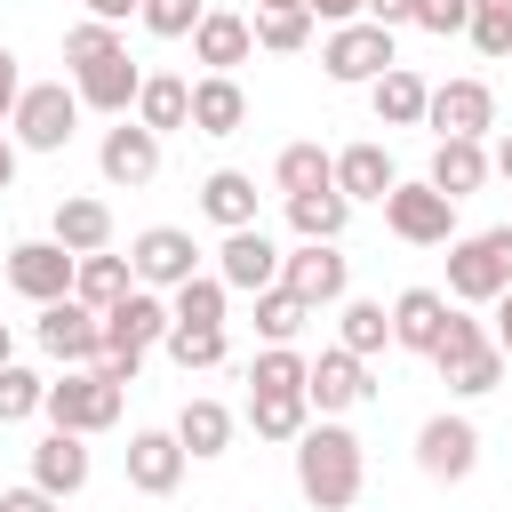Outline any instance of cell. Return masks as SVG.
<instances>
[{
    "label": "cell",
    "mask_w": 512,
    "mask_h": 512,
    "mask_svg": "<svg viewBox=\"0 0 512 512\" xmlns=\"http://www.w3.org/2000/svg\"><path fill=\"white\" fill-rule=\"evenodd\" d=\"M488 176H504V184H512V128L496 136V152H488Z\"/></svg>",
    "instance_id": "cell-52"
},
{
    "label": "cell",
    "mask_w": 512,
    "mask_h": 512,
    "mask_svg": "<svg viewBox=\"0 0 512 512\" xmlns=\"http://www.w3.org/2000/svg\"><path fill=\"white\" fill-rule=\"evenodd\" d=\"M448 312H456V304H448L440 288H400V296H392V344H400V352H424V360H432V344H440Z\"/></svg>",
    "instance_id": "cell-20"
},
{
    "label": "cell",
    "mask_w": 512,
    "mask_h": 512,
    "mask_svg": "<svg viewBox=\"0 0 512 512\" xmlns=\"http://www.w3.org/2000/svg\"><path fill=\"white\" fill-rule=\"evenodd\" d=\"M192 128L200 136H240L248 128V88L232 72H200L192 80Z\"/></svg>",
    "instance_id": "cell-21"
},
{
    "label": "cell",
    "mask_w": 512,
    "mask_h": 512,
    "mask_svg": "<svg viewBox=\"0 0 512 512\" xmlns=\"http://www.w3.org/2000/svg\"><path fill=\"white\" fill-rule=\"evenodd\" d=\"M248 424H256V440H296L312 424V400L304 392H248Z\"/></svg>",
    "instance_id": "cell-36"
},
{
    "label": "cell",
    "mask_w": 512,
    "mask_h": 512,
    "mask_svg": "<svg viewBox=\"0 0 512 512\" xmlns=\"http://www.w3.org/2000/svg\"><path fill=\"white\" fill-rule=\"evenodd\" d=\"M32 488H48L56 504L88 488V448H80V432H48V440L32 448Z\"/></svg>",
    "instance_id": "cell-24"
},
{
    "label": "cell",
    "mask_w": 512,
    "mask_h": 512,
    "mask_svg": "<svg viewBox=\"0 0 512 512\" xmlns=\"http://www.w3.org/2000/svg\"><path fill=\"white\" fill-rule=\"evenodd\" d=\"M304 352L296 344H264L256 360H248V392H304Z\"/></svg>",
    "instance_id": "cell-39"
},
{
    "label": "cell",
    "mask_w": 512,
    "mask_h": 512,
    "mask_svg": "<svg viewBox=\"0 0 512 512\" xmlns=\"http://www.w3.org/2000/svg\"><path fill=\"white\" fill-rule=\"evenodd\" d=\"M184 448H176V432H128V488L136 496H176V480H184Z\"/></svg>",
    "instance_id": "cell-19"
},
{
    "label": "cell",
    "mask_w": 512,
    "mask_h": 512,
    "mask_svg": "<svg viewBox=\"0 0 512 512\" xmlns=\"http://www.w3.org/2000/svg\"><path fill=\"white\" fill-rule=\"evenodd\" d=\"M128 272H136V288H152V296L168 288V296H176V288L200 272V248H192V232L152 224V232H136V240H128Z\"/></svg>",
    "instance_id": "cell-9"
},
{
    "label": "cell",
    "mask_w": 512,
    "mask_h": 512,
    "mask_svg": "<svg viewBox=\"0 0 512 512\" xmlns=\"http://www.w3.org/2000/svg\"><path fill=\"white\" fill-rule=\"evenodd\" d=\"M136 88H144V64H128V48H112V56H96V64L72 72L80 112H112V120H128V112H136Z\"/></svg>",
    "instance_id": "cell-15"
},
{
    "label": "cell",
    "mask_w": 512,
    "mask_h": 512,
    "mask_svg": "<svg viewBox=\"0 0 512 512\" xmlns=\"http://www.w3.org/2000/svg\"><path fill=\"white\" fill-rule=\"evenodd\" d=\"M48 240L72 248V256H96V248H112V208L88 200V192H72V200H56V216H48Z\"/></svg>",
    "instance_id": "cell-23"
},
{
    "label": "cell",
    "mask_w": 512,
    "mask_h": 512,
    "mask_svg": "<svg viewBox=\"0 0 512 512\" xmlns=\"http://www.w3.org/2000/svg\"><path fill=\"white\" fill-rule=\"evenodd\" d=\"M96 24H120V16H136V0H80Z\"/></svg>",
    "instance_id": "cell-51"
},
{
    "label": "cell",
    "mask_w": 512,
    "mask_h": 512,
    "mask_svg": "<svg viewBox=\"0 0 512 512\" xmlns=\"http://www.w3.org/2000/svg\"><path fill=\"white\" fill-rule=\"evenodd\" d=\"M136 128H152V136L192 128V80H176V72H144V88H136Z\"/></svg>",
    "instance_id": "cell-27"
},
{
    "label": "cell",
    "mask_w": 512,
    "mask_h": 512,
    "mask_svg": "<svg viewBox=\"0 0 512 512\" xmlns=\"http://www.w3.org/2000/svg\"><path fill=\"white\" fill-rule=\"evenodd\" d=\"M0 368H8V320H0Z\"/></svg>",
    "instance_id": "cell-54"
},
{
    "label": "cell",
    "mask_w": 512,
    "mask_h": 512,
    "mask_svg": "<svg viewBox=\"0 0 512 512\" xmlns=\"http://www.w3.org/2000/svg\"><path fill=\"white\" fill-rule=\"evenodd\" d=\"M16 184V136H0V192Z\"/></svg>",
    "instance_id": "cell-53"
},
{
    "label": "cell",
    "mask_w": 512,
    "mask_h": 512,
    "mask_svg": "<svg viewBox=\"0 0 512 512\" xmlns=\"http://www.w3.org/2000/svg\"><path fill=\"white\" fill-rule=\"evenodd\" d=\"M176 448L184 456H224L232 448V408L224 400H184L176 408Z\"/></svg>",
    "instance_id": "cell-32"
},
{
    "label": "cell",
    "mask_w": 512,
    "mask_h": 512,
    "mask_svg": "<svg viewBox=\"0 0 512 512\" xmlns=\"http://www.w3.org/2000/svg\"><path fill=\"white\" fill-rule=\"evenodd\" d=\"M120 400H128V384H112L104 368H64V384H48V400H40V416H48V432H112L120 424Z\"/></svg>",
    "instance_id": "cell-3"
},
{
    "label": "cell",
    "mask_w": 512,
    "mask_h": 512,
    "mask_svg": "<svg viewBox=\"0 0 512 512\" xmlns=\"http://www.w3.org/2000/svg\"><path fill=\"white\" fill-rule=\"evenodd\" d=\"M16 96H24V72H16V56H8V48H0V120H8V112H16Z\"/></svg>",
    "instance_id": "cell-49"
},
{
    "label": "cell",
    "mask_w": 512,
    "mask_h": 512,
    "mask_svg": "<svg viewBox=\"0 0 512 512\" xmlns=\"http://www.w3.org/2000/svg\"><path fill=\"white\" fill-rule=\"evenodd\" d=\"M392 64H400V48H392V32L368 24V16H360V24H336V32L320 40V72L344 80V88H368V80H384Z\"/></svg>",
    "instance_id": "cell-5"
},
{
    "label": "cell",
    "mask_w": 512,
    "mask_h": 512,
    "mask_svg": "<svg viewBox=\"0 0 512 512\" xmlns=\"http://www.w3.org/2000/svg\"><path fill=\"white\" fill-rule=\"evenodd\" d=\"M464 32H472L480 56H512V0H472Z\"/></svg>",
    "instance_id": "cell-42"
},
{
    "label": "cell",
    "mask_w": 512,
    "mask_h": 512,
    "mask_svg": "<svg viewBox=\"0 0 512 512\" xmlns=\"http://www.w3.org/2000/svg\"><path fill=\"white\" fill-rule=\"evenodd\" d=\"M336 344H344L352 360H376V352L392 344V312H384L376 296H344V312H336Z\"/></svg>",
    "instance_id": "cell-31"
},
{
    "label": "cell",
    "mask_w": 512,
    "mask_h": 512,
    "mask_svg": "<svg viewBox=\"0 0 512 512\" xmlns=\"http://www.w3.org/2000/svg\"><path fill=\"white\" fill-rule=\"evenodd\" d=\"M464 16H472V0H416V24H424V32H440V40H448V32H464Z\"/></svg>",
    "instance_id": "cell-45"
},
{
    "label": "cell",
    "mask_w": 512,
    "mask_h": 512,
    "mask_svg": "<svg viewBox=\"0 0 512 512\" xmlns=\"http://www.w3.org/2000/svg\"><path fill=\"white\" fill-rule=\"evenodd\" d=\"M248 48H256V32H248V16H232V8H208V16L192 24V56H200L208 72L248 64Z\"/></svg>",
    "instance_id": "cell-25"
},
{
    "label": "cell",
    "mask_w": 512,
    "mask_h": 512,
    "mask_svg": "<svg viewBox=\"0 0 512 512\" xmlns=\"http://www.w3.org/2000/svg\"><path fill=\"white\" fill-rule=\"evenodd\" d=\"M424 96H432V88H424L408 64H392L384 80H368V104H376L384 128H424Z\"/></svg>",
    "instance_id": "cell-29"
},
{
    "label": "cell",
    "mask_w": 512,
    "mask_h": 512,
    "mask_svg": "<svg viewBox=\"0 0 512 512\" xmlns=\"http://www.w3.org/2000/svg\"><path fill=\"white\" fill-rule=\"evenodd\" d=\"M40 400H48V376H32V368H0V424H24V416H40Z\"/></svg>",
    "instance_id": "cell-41"
},
{
    "label": "cell",
    "mask_w": 512,
    "mask_h": 512,
    "mask_svg": "<svg viewBox=\"0 0 512 512\" xmlns=\"http://www.w3.org/2000/svg\"><path fill=\"white\" fill-rule=\"evenodd\" d=\"M0 512H56V496L24 480V488H0Z\"/></svg>",
    "instance_id": "cell-46"
},
{
    "label": "cell",
    "mask_w": 512,
    "mask_h": 512,
    "mask_svg": "<svg viewBox=\"0 0 512 512\" xmlns=\"http://www.w3.org/2000/svg\"><path fill=\"white\" fill-rule=\"evenodd\" d=\"M224 304H232V288H224L216 272H192V280L168 296V328H224Z\"/></svg>",
    "instance_id": "cell-33"
},
{
    "label": "cell",
    "mask_w": 512,
    "mask_h": 512,
    "mask_svg": "<svg viewBox=\"0 0 512 512\" xmlns=\"http://www.w3.org/2000/svg\"><path fill=\"white\" fill-rule=\"evenodd\" d=\"M256 8H304V0H256Z\"/></svg>",
    "instance_id": "cell-55"
},
{
    "label": "cell",
    "mask_w": 512,
    "mask_h": 512,
    "mask_svg": "<svg viewBox=\"0 0 512 512\" xmlns=\"http://www.w3.org/2000/svg\"><path fill=\"white\" fill-rule=\"evenodd\" d=\"M392 184H400V168H392L384 144H344V152H336V192H344L352 208H360V200H384Z\"/></svg>",
    "instance_id": "cell-26"
},
{
    "label": "cell",
    "mask_w": 512,
    "mask_h": 512,
    "mask_svg": "<svg viewBox=\"0 0 512 512\" xmlns=\"http://www.w3.org/2000/svg\"><path fill=\"white\" fill-rule=\"evenodd\" d=\"M136 16H144L152 40H192V24H200L208 8H200V0H136Z\"/></svg>",
    "instance_id": "cell-43"
},
{
    "label": "cell",
    "mask_w": 512,
    "mask_h": 512,
    "mask_svg": "<svg viewBox=\"0 0 512 512\" xmlns=\"http://www.w3.org/2000/svg\"><path fill=\"white\" fill-rule=\"evenodd\" d=\"M432 368H440V384H448L456 400H480V392L504 384V352L488 344V328H480L472 312H448V328H440V344H432Z\"/></svg>",
    "instance_id": "cell-2"
},
{
    "label": "cell",
    "mask_w": 512,
    "mask_h": 512,
    "mask_svg": "<svg viewBox=\"0 0 512 512\" xmlns=\"http://www.w3.org/2000/svg\"><path fill=\"white\" fill-rule=\"evenodd\" d=\"M272 184L296 200V192H328L336 184V152H320V144H288L280 160H272Z\"/></svg>",
    "instance_id": "cell-35"
},
{
    "label": "cell",
    "mask_w": 512,
    "mask_h": 512,
    "mask_svg": "<svg viewBox=\"0 0 512 512\" xmlns=\"http://www.w3.org/2000/svg\"><path fill=\"white\" fill-rule=\"evenodd\" d=\"M96 168H104V184H112V192H144V184L160 176V136H152V128H136V120H120V128H104Z\"/></svg>",
    "instance_id": "cell-16"
},
{
    "label": "cell",
    "mask_w": 512,
    "mask_h": 512,
    "mask_svg": "<svg viewBox=\"0 0 512 512\" xmlns=\"http://www.w3.org/2000/svg\"><path fill=\"white\" fill-rule=\"evenodd\" d=\"M248 32H256V48L296 56V48L312 40V8H256V16H248Z\"/></svg>",
    "instance_id": "cell-38"
},
{
    "label": "cell",
    "mask_w": 512,
    "mask_h": 512,
    "mask_svg": "<svg viewBox=\"0 0 512 512\" xmlns=\"http://www.w3.org/2000/svg\"><path fill=\"white\" fill-rule=\"evenodd\" d=\"M168 336V296H152V288H128L112 312H104V360H128V368H144V352Z\"/></svg>",
    "instance_id": "cell-10"
},
{
    "label": "cell",
    "mask_w": 512,
    "mask_h": 512,
    "mask_svg": "<svg viewBox=\"0 0 512 512\" xmlns=\"http://www.w3.org/2000/svg\"><path fill=\"white\" fill-rule=\"evenodd\" d=\"M160 344H168V360H176L184 376H192V368H224V352H232L224 328H168Z\"/></svg>",
    "instance_id": "cell-40"
},
{
    "label": "cell",
    "mask_w": 512,
    "mask_h": 512,
    "mask_svg": "<svg viewBox=\"0 0 512 512\" xmlns=\"http://www.w3.org/2000/svg\"><path fill=\"white\" fill-rule=\"evenodd\" d=\"M288 224H296V240H344V224H352V200L328 184V192H296L288 200Z\"/></svg>",
    "instance_id": "cell-34"
},
{
    "label": "cell",
    "mask_w": 512,
    "mask_h": 512,
    "mask_svg": "<svg viewBox=\"0 0 512 512\" xmlns=\"http://www.w3.org/2000/svg\"><path fill=\"white\" fill-rule=\"evenodd\" d=\"M424 128H432V144L440 136H488L496 128V96H488V80H440L432 96H424Z\"/></svg>",
    "instance_id": "cell-11"
},
{
    "label": "cell",
    "mask_w": 512,
    "mask_h": 512,
    "mask_svg": "<svg viewBox=\"0 0 512 512\" xmlns=\"http://www.w3.org/2000/svg\"><path fill=\"white\" fill-rule=\"evenodd\" d=\"M424 184H432V192H448V200H472V192L488 184V144H472V136H440V144H432Z\"/></svg>",
    "instance_id": "cell-22"
},
{
    "label": "cell",
    "mask_w": 512,
    "mask_h": 512,
    "mask_svg": "<svg viewBox=\"0 0 512 512\" xmlns=\"http://www.w3.org/2000/svg\"><path fill=\"white\" fill-rule=\"evenodd\" d=\"M376 384H368V360H352L344 344H328L312 368H304V400L320 408V416H344V408H360Z\"/></svg>",
    "instance_id": "cell-18"
},
{
    "label": "cell",
    "mask_w": 512,
    "mask_h": 512,
    "mask_svg": "<svg viewBox=\"0 0 512 512\" xmlns=\"http://www.w3.org/2000/svg\"><path fill=\"white\" fill-rule=\"evenodd\" d=\"M128 288H136V272H128V256H112V248L80 256V272H72V296H80L88 312H112V304H120Z\"/></svg>",
    "instance_id": "cell-30"
},
{
    "label": "cell",
    "mask_w": 512,
    "mask_h": 512,
    "mask_svg": "<svg viewBox=\"0 0 512 512\" xmlns=\"http://www.w3.org/2000/svg\"><path fill=\"white\" fill-rule=\"evenodd\" d=\"M304 8H312V24H360L368 0H304Z\"/></svg>",
    "instance_id": "cell-48"
},
{
    "label": "cell",
    "mask_w": 512,
    "mask_h": 512,
    "mask_svg": "<svg viewBox=\"0 0 512 512\" xmlns=\"http://www.w3.org/2000/svg\"><path fill=\"white\" fill-rule=\"evenodd\" d=\"M280 288H288V296H304V304L320 312V304H344L352 264L336 256V240H304L296 256H280Z\"/></svg>",
    "instance_id": "cell-14"
},
{
    "label": "cell",
    "mask_w": 512,
    "mask_h": 512,
    "mask_svg": "<svg viewBox=\"0 0 512 512\" xmlns=\"http://www.w3.org/2000/svg\"><path fill=\"white\" fill-rule=\"evenodd\" d=\"M72 272H80V256H72V248H56V240H16V248H8V288H16V296H32V304L72 296Z\"/></svg>",
    "instance_id": "cell-13"
},
{
    "label": "cell",
    "mask_w": 512,
    "mask_h": 512,
    "mask_svg": "<svg viewBox=\"0 0 512 512\" xmlns=\"http://www.w3.org/2000/svg\"><path fill=\"white\" fill-rule=\"evenodd\" d=\"M480 464V424L472 416H424L416 424V472L424 480H464Z\"/></svg>",
    "instance_id": "cell-12"
},
{
    "label": "cell",
    "mask_w": 512,
    "mask_h": 512,
    "mask_svg": "<svg viewBox=\"0 0 512 512\" xmlns=\"http://www.w3.org/2000/svg\"><path fill=\"white\" fill-rule=\"evenodd\" d=\"M384 224H392V240H408V248H448V240H456V200L432 192V184H392V192H384Z\"/></svg>",
    "instance_id": "cell-8"
},
{
    "label": "cell",
    "mask_w": 512,
    "mask_h": 512,
    "mask_svg": "<svg viewBox=\"0 0 512 512\" xmlns=\"http://www.w3.org/2000/svg\"><path fill=\"white\" fill-rule=\"evenodd\" d=\"M512 288V224L448 240V296L456 304H496Z\"/></svg>",
    "instance_id": "cell-4"
},
{
    "label": "cell",
    "mask_w": 512,
    "mask_h": 512,
    "mask_svg": "<svg viewBox=\"0 0 512 512\" xmlns=\"http://www.w3.org/2000/svg\"><path fill=\"white\" fill-rule=\"evenodd\" d=\"M112 48H128V40H120V24H96V16H88V24H72V32H64V64H72V72H80V64H96V56H112Z\"/></svg>",
    "instance_id": "cell-44"
},
{
    "label": "cell",
    "mask_w": 512,
    "mask_h": 512,
    "mask_svg": "<svg viewBox=\"0 0 512 512\" xmlns=\"http://www.w3.org/2000/svg\"><path fill=\"white\" fill-rule=\"evenodd\" d=\"M360 480H368V456L344 424H304L296 432V488H304L312 512H344L360 496Z\"/></svg>",
    "instance_id": "cell-1"
},
{
    "label": "cell",
    "mask_w": 512,
    "mask_h": 512,
    "mask_svg": "<svg viewBox=\"0 0 512 512\" xmlns=\"http://www.w3.org/2000/svg\"><path fill=\"white\" fill-rule=\"evenodd\" d=\"M8 128H16V144H24V152H64V144H72V128H80V96H72L64 80H40V88H24V96H16Z\"/></svg>",
    "instance_id": "cell-6"
},
{
    "label": "cell",
    "mask_w": 512,
    "mask_h": 512,
    "mask_svg": "<svg viewBox=\"0 0 512 512\" xmlns=\"http://www.w3.org/2000/svg\"><path fill=\"white\" fill-rule=\"evenodd\" d=\"M200 216H208V224H224V232H248V224H256V176L216 168V176L200 184Z\"/></svg>",
    "instance_id": "cell-28"
},
{
    "label": "cell",
    "mask_w": 512,
    "mask_h": 512,
    "mask_svg": "<svg viewBox=\"0 0 512 512\" xmlns=\"http://www.w3.org/2000/svg\"><path fill=\"white\" fill-rule=\"evenodd\" d=\"M360 16H368V24H384V32H392V24H416V0H368V8H360Z\"/></svg>",
    "instance_id": "cell-47"
},
{
    "label": "cell",
    "mask_w": 512,
    "mask_h": 512,
    "mask_svg": "<svg viewBox=\"0 0 512 512\" xmlns=\"http://www.w3.org/2000/svg\"><path fill=\"white\" fill-rule=\"evenodd\" d=\"M304 320H312V304H304V296H288L280 280H272V288H256V336H264V344H296V336H304Z\"/></svg>",
    "instance_id": "cell-37"
},
{
    "label": "cell",
    "mask_w": 512,
    "mask_h": 512,
    "mask_svg": "<svg viewBox=\"0 0 512 512\" xmlns=\"http://www.w3.org/2000/svg\"><path fill=\"white\" fill-rule=\"evenodd\" d=\"M32 336H40V352H48V360H64V368H96V360H104V312H88L80 296L40 304Z\"/></svg>",
    "instance_id": "cell-7"
},
{
    "label": "cell",
    "mask_w": 512,
    "mask_h": 512,
    "mask_svg": "<svg viewBox=\"0 0 512 512\" xmlns=\"http://www.w3.org/2000/svg\"><path fill=\"white\" fill-rule=\"evenodd\" d=\"M216 280H224L232 296H256V288H272V280H280V248H272V232H264V224H248V232H224V248H216Z\"/></svg>",
    "instance_id": "cell-17"
},
{
    "label": "cell",
    "mask_w": 512,
    "mask_h": 512,
    "mask_svg": "<svg viewBox=\"0 0 512 512\" xmlns=\"http://www.w3.org/2000/svg\"><path fill=\"white\" fill-rule=\"evenodd\" d=\"M488 344H496V352H504V360H512V288H504V296H496V328H488Z\"/></svg>",
    "instance_id": "cell-50"
}]
</instances>
